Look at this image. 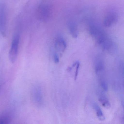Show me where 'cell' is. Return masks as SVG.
<instances>
[{
    "label": "cell",
    "mask_w": 124,
    "mask_h": 124,
    "mask_svg": "<svg viewBox=\"0 0 124 124\" xmlns=\"http://www.w3.org/2000/svg\"><path fill=\"white\" fill-rule=\"evenodd\" d=\"M20 36L19 34H15L11 43L9 53V58L11 62L14 63L18 57L20 44Z\"/></svg>",
    "instance_id": "6da1fadb"
},
{
    "label": "cell",
    "mask_w": 124,
    "mask_h": 124,
    "mask_svg": "<svg viewBox=\"0 0 124 124\" xmlns=\"http://www.w3.org/2000/svg\"><path fill=\"white\" fill-rule=\"evenodd\" d=\"M51 8L49 4L43 3L40 4L37 11V15L38 18L43 21L48 20L51 14Z\"/></svg>",
    "instance_id": "7a4b0ae2"
},
{
    "label": "cell",
    "mask_w": 124,
    "mask_h": 124,
    "mask_svg": "<svg viewBox=\"0 0 124 124\" xmlns=\"http://www.w3.org/2000/svg\"><path fill=\"white\" fill-rule=\"evenodd\" d=\"M7 23L6 7L4 3H0V33L3 37L6 36Z\"/></svg>",
    "instance_id": "3957f363"
},
{
    "label": "cell",
    "mask_w": 124,
    "mask_h": 124,
    "mask_svg": "<svg viewBox=\"0 0 124 124\" xmlns=\"http://www.w3.org/2000/svg\"><path fill=\"white\" fill-rule=\"evenodd\" d=\"M91 35L96 40L98 43L101 45L107 38L105 32L97 25H92L89 29Z\"/></svg>",
    "instance_id": "277c9868"
},
{
    "label": "cell",
    "mask_w": 124,
    "mask_h": 124,
    "mask_svg": "<svg viewBox=\"0 0 124 124\" xmlns=\"http://www.w3.org/2000/svg\"><path fill=\"white\" fill-rule=\"evenodd\" d=\"M117 20V17L115 14L109 13L108 14L104 20V24L106 27H109L115 23Z\"/></svg>",
    "instance_id": "5b68a950"
},
{
    "label": "cell",
    "mask_w": 124,
    "mask_h": 124,
    "mask_svg": "<svg viewBox=\"0 0 124 124\" xmlns=\"http://www.w3.org/2000/svg\"><path fill=\"white\" fill-rule=\"evenodd\" d=\"M56 48L62 52L65 50L67 47V44L64 40L61 37L56 38L55 43Z\"/></svg>",
    "instance_id": "8992f818"
},
{
    "label": "cell",
    "mask_w": 124,
    "mask_h": 124,
    "mask_svg": "<svg viewBox=\"0 0 124 124\" xmlns=\"http://www.w3.org/2000/svg\"><path fill=\"white\" fill-rule=\"evenodd\" d=\"M68 26L71 35L74 38H77L79 34L77 24L73 21H70L68 23Z\"/></svg>",
    "instance_id": "52a82bcc"
},
{
    "label": "cell",
    "mask_w": 124,
    "mask_h": 124,
    "mask_svg": "<svg viewBox=\"0 0 124 124\" xmlns=\"http://www.w3.org/2000/svg\"><path fill=\"white\" fill-rule=\"evenodd\" d=\"M104 65L103 61L101 59H98L96 62L95 71L96 74L101 75L104 72Z\"/></svg>",
    "instance_id": "ba28073f"
},
{
    "label": "cell",
    "mask_w": 124,
    "mask_h": 124,
    "mask_svg": "<svg viewBox=\"0 0 124 124\" xmlns=\"http://www.w3.org/2000/svg\"><path fill=\"white\" fill-rule=\"evenodd\" d=\"M93 106L96 112V115L99 119L101 121H104L105 120V117L100 107L95 103L93 104Z\"/></svg>",
    "instance_id": "9c48e42d"
},
{
    "label": "cell",
    "mask_w": 124,
    "mask_h": 124,
    "mask_svg": "<svg viewBox=\"0 0 124 124\" xmlns=\"http://www.w3.org/2000/svg\"><path fill=\"white\" fill-rule=\"evenodd\" d=\"M35 99L38 104H41L42 101V93L40 89L37 88L35 91Z\"/></svg>",
    "instance_id": "30bf717a"
},
{
    "label": "cell",
    "mask_w": 124,
    "mask_h": 124,
    "mask_svg": "<svg viewBox=\"0 0 124 124\" xmlns=\"http://www.w3.org/2000/svg\"><path fill=\"white\" fill-rule=\"evenodd\" d=\"M99 101L101 104L102 106L105 108H108L111 107V105H110L109 101L105 96H101L99 98Z\"/></svg>",
    "instance_id": "8fae6325"
},
{
    "label": "cell",
    "mask_w": 124,
    "mask_h": 124,
    "mask_svg": "<svg viewBox=\"0 0 124 124\" xmlns=\"http://www.w3.org/2000/svg\"><path fill=\"white\" fill-rule=\"evenodd\" d=\"M100 85L101 88L105 91H107L108 90V86L106 81L103 80L101 79L100 81Z\"/></svg>",
    "instance_id": "7c38bea8"
},
{
    "label": "cell",
    "mask_w": 124,
    "mask_h": 124,
    "mask_svg": "<svg viewBox=\"0 0 124 124\" xmlns=\"http://www.w3.org/2000/svg\"><path fill=\"white\" fill-rule=\"evenodd\" d=\"M80 63L79 62H78V63L76 66V72H75V80H76L78 76V72H79V68Z\"/></svg>",
    "instance_id": "4fadbf2b"
},
{
    "label": "cell",
    "mask_w": 124,
    "mask_h": 124,
    "mask_svg": "<svg viewBox=\"0 0 124 124\" xmlns=\"http://www.w3.org/2000/svg\"><path fill=\"white\" fill-rule=\"evenodd\" d=\"M54 61L55 63H58L59 62V57L58 54L56 53L54 54Z\"/></svg>",
    "instance_id": "5bb4252c"
},
{
    "label": "cell",
    "mask_w": 124,
    "mask_h": 124,
    "mask_svg": "<svg viewBox=\"0 0 124 124\" xmlns=\"http://www.w3.org/2000/svg\"><path fill=\"white\" fill-rule=\"evenodd\" d=\"M78 62L79 61H76V62L74 63V64H72V66L71 67H72V68H73V67H74L75 66H77L78 63Z\"/></svg>",
    "instance_id": "9a60e30c"
},
{
    "label": "cell",
    "mask_w": 124,
    "mask_h": 124,
    "mask_svg": "<svg viewBox=\"0 0 124 124\" xmlns=\"http://www.w3.org/2000/svg\"><path fill=\"white\" fill-rule=\"evenodd\" d=\"M72 67H68V69H67V71H68V72L71 71L72 70Z\"/></svg>",
    "instance_id": "2e32d148"
}]
</instances>
